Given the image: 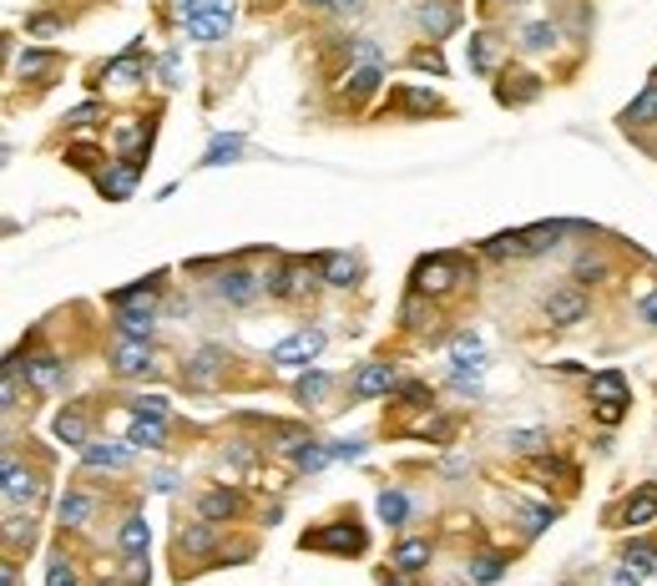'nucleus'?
Listing matches in <instances>:
<instances>
[{
    "instance_id": "1",
    "label": "nucleus",
    "mask_w": 657,
    "mask_h": 586,
    "mask_svg": "<svg viewBox=\"0 0 657 586\" xmlns=\"http://www.w3.org/2000/svg\"><path fill=\"white\" fill-rule=\"evenodd\" d=\"M465 283V258L461 253H435L415 268V293H451Z\"/></svg>"
},
{
    "instance_id": "2",
    "label": "nucleus",
    "mask_w": 657,
    "mask_h": 586,
    "mask_svg": "<svg viewBox=\"0 0 657 586\" xmlns=\"http://www.w3.org/2000/svg\"><path fill=\"white\" fill-rule=\"evenodd\" d=\"M319 349H324V329H298V334H288L284 344L269 349V364L273 370H304V364L319 359Z\"/></svg>"
},
{
    "instance_id": "3",
    "label": "nucleus",
    "mask_w": 657,
    "mask_h": 586,
    "mask_svg": "<svg viewBox=\"0 0 657 586\" xmlns=\"http://www.w3.org/2000/svg\"><path fill=\"white\" fill-rule=\"evenodd\" d=\"M592 405H597V420L602 425H617L627 415V380L617 370L592 374Z\"/></svg>"
},
{
    "instance_id": "4",
    "label": "nucleus",
    "mask_w": 657,
    "mask_h": 586,
    "mask_svg": "<svg viewBox=\"0 0 657 586\" xmlns=\"http://www.w3.org/2000/svg\"><path fill=\"white\" fill-rule=\"evenodd\" d=\"M304 546H314V551H334V556H360L364 546H370V536L354 526V516L349 521H339V526H329V531H309L304 536Z\"/></svg>"
},
{
    "instance_id": "5",
    "label": "nucleus",
    "mask_w": 657,
    "mask_h": 586,
    "mask_svg": "<svg viewBox=\"0 0 657 586\" xmlns=\"http://www.w3.org/2000/svg\"><path fill=\"white\" fill-rule=\"evenodd\" d=\"M213 293H218L228 308H248L258 293H263V279H253L248 268H223L218 283H213Z\"/></svg>"
},
{
    "instance_id": "6",
    "label": "nucleus",
    "mask_w": 657,
    "mask_h": 586,
    "mask_svg": "<svg viewBox=\"0 0 657 586\" xmlns=\"http://www.w3.org/2000/svg\"><path fill=\"white\" fill-rule=\"evenodd\" d=\"M228 31H233V0H213L197 21H187V41H203V46L223 41Z\"/></svg>"
},
{
    "instance_id": "7",
    "label": "nucleus",
    "mask_w": 657,
    "mask_h": 586,
    "mask_svg": "<svg viewBox=\"0 0 657 586\" xmlns=\"http://www.w3.org/2000/svg\"><path fill=\"white\" fill-rule=\"evenodd\" d=\"M542 314H546V324H556V329H571V324L587 319V293L581 288H556L542 304Z\"/></svg>"
},
{
    "instance_id": "8",
    "label": "nucleus",
    "mask_w": 657,
    "mask_h": 586,
    "mask_svg": "<svg viewBox=\"0 0 657 586\" xmlns=\"http://www.w3.org/2000/svg\"><path fill=\"white\" fill-rule=\"evenodd\" d=\"M400 389V380H395V364H364L360 374H354V384H349V395L354 399H379V395H395Z\"/></svg>"
},
{
    "instance_id": "9",
    "label": "nucleus",
    "mask_w": 657,
    "mask_h": 586,
    "mask_svg": "<svg viewBox=\"0 0 657 586\" xmlns=\"http://www.w3.org/2000/svg\"><path fill=\"white\" fill-rule=\"evenodd\" d=\"M137 172H142V152H127L122 162L112 167V172H102V178H96V188H102V197L122 203V197H132V188H137Z\"/></svg>"
},
{
    "instance_id": "10",
    "label": "nucleus",
    "mask_w": 657,
    "mask_h": 586,
    "mask_svg": "<svg viewBox=\"0 0 657 586\" xmlns=\"http://www.w3.org/2000/svg\"><path fill=\"white\" fill-rule=\"evenodd\" d=\"M36 500H41V481L31 471H21L15 455L5 450V506L21 510V506H36Z\"/></svg>"
},
{
    "instance_id": "11",
    "label": "nucleus",
    "mask_w": 657,
    "mask_h": 586,
    "mask_svg": "<svg viewBox=\"0 0 657 586\" xmlns=\"http://www.w3.org/2000/svg\"><path fill=\"white\" fill-rule=\"evenodd\" d=\"M218 370H223V349L207 344V349H197V354L187 359L182 384H187V389H213V384H218Z\"/></svg>"
},
{
    "instance_id": "12",
    "label": "nucleus",
    "mask_w": 657,
    "mask_h": 586,
    "mask_svg": "<svg viewBox=\"0 0 657 586\" xmlns=\"http://www.w3.org/2000/svg\"><path fill=\"white\" fill-rule=\"evenodd\" d=\"M112 364H116V374H157V354L142 339H122L112 349Z\"/></svg>"
},
{
    "instance_id": "13",
    "label": "nucleus",
    "mask_w": 657,
    "mask_h": 586,
    "mask_svg": "<svg viewBox=\"0 0 657 586\" xmlns=\"http://www.w3.org/2000/svg\"><path fill=\"white\" fill-rule=\"evenodd\" d=\"M132 455H137V445H106V440H91L87 450H81V460L87 465H96V471H122V465H132Z\"/></svg>"
},
{
    "instance_id": "14",
    "label": "nucleus",
    "mask_w": 657,
    "mask_h": 586,
    "mask_svg": "<svg viewBox=\"0 0 657 586\" xmlns=\"http://www.w3.org/2000/svg\"><path fill=\"white\" fill-rule=\"evenodd\" d=\"M657 521V485H643V490H632L627 506H622V526L632 531H643V526Z\"/></svg>"
},
{
    "instance_id": "15",
    "label": "nucleus",
    "mask_w": 657,
    "mask_h": 586,
    "mask_svg": "<svg viewBox=\"0 0 657 586\" xmlns=\"http://www.w3.org/2000/svg\"><path fill=\"white\" fill-rule=\"evenodd\" d=\"M197 510H203V521H233V516L243 510V500H238V490L218 485V490H207V496L197 500Z\"/></svg>"
},
{
    "instance_id": "16",
    "label": "nucleus",
    "mask_w": 657,
    "mask_h": 586,
    "mask_svg": "<svg viewBox=\"0 0 657 586\" xmlns=\"http://www.w3.org/2000/svg\"><path fill=\"white\" fill-rule=\"evenodd\" d=\"M415 21H420V31H430V41H440V36H451L455 31V11L445 5V0H425V5L415 11Z\"/></svg>"
},
{
    "instance_id": "17",
    "label": "nucleus",
    "mask_w": 657,
    "mask_h": 586,
    "mask_svg": "<svg viewBox=\"0 0 657 586\" xmlns=\"http://www.w3.org/2000/svg\"><path fill=\"white\" fill-rule=\"evenodd\" d=\"M127 440L137 450H162L168 445V420H152V415H137V420L127 425Z\"/></svg>"
},
{
    "instance_id": "18",
    "label": "nucleus",
    "mask_w": 657,
    "mask_h": 586,
    "mask_svg": "<svg viewBox=\"0 0 657 586\" xmlns=\"http://www.w3.org/2000/svg\"><path fill=\"white\" fill-rule=\"evenodd\" d=\"M142 77H147V66H142V46L132 41V46H127V56L106 66V81H112V87H137Z\"/></svg>"
},
{
    "instance_id": "19",
    "label": "nucleus",
    "mask_w": 657,
    "mask_h": 586,
    "mask_svg": "<svg viewBox=\"0 0 657 586\" xmlns=\"http://www.w3.org/2000/svg\"><path fill=\"white\" fill-rule=\"evenodd\" d=\"M26 380L36 384V389H61L66 384V370H61V359H51V354H36V359H26Z\"/></svg>"
},
{
    "instance_id": "20",
    "label": "nucleus",
    "mask_w": 657,
    "mask_h": 586,
    "mask_svg": "<svg viewBox=\"0 0 657 586\" xmlns=\"http://www.w3.org/2000/svg\"><path fill=\"white\" fill-rule=\"evenodd\" d=\"M622 127H657V87H643L637 91V102L632 106H622V116H617Z\"/></svg>"
},
{
    "instance_id": "21",
    "label": "nucleus",
    "mask_w": 657,
    "mask_h": 586,
    "mask_svg": "<svg viewBox=\"0 0 657 586\" xmlns=\"http://www.w3.org/2000/svg\"><path fill=\"white\" fill-rule=\"evenodd\" d=\"M430 556H435V546H430V541H420V536H410V541H400V546H395V556H389V561H395V566L410 576V572H425Z\"/></svg>"
},
{
    "instance_id": "22",
    "label": "nucleus",
    "mask_w": 657,
    "mask_h": 586,
    "mask_svg": "<svg viewBox=\"0 0 657 586\" xmlns=\"http://www.w3.org/2000/svg\"><path fill=\"white\" fill-rule=\"evenodd\" d=\"M561 223H542V228H526L521 233V258H536V253H552L556 243H561Z\"/></svg>"
},
{
    "instance_id": "23",
    "label": "nucleus",
    "mask_w": 657,
    "mask_h": 586,
    "mask_svg": "<svg viewBox=\"0 0 657 586\" xmlns=\"http://www.w3.org/2000/svg\"><path fill=\"white\" fill-rule=\"evenodd\" d=\"M157 334V319L152 314H132V308H116V339H142V344H152Z\"/></svg>"
},
{
    "instance_id": "24",
    "label": "nucleus",
    "mask_w": 657,
    "mask_h": 586,
    "mask_svg": "<svg viewBox=\"0 0 657 586\" xmlns=\"http://www.w3.org/2000/svg\"><path fill=\"white\" fill-rule=\"evenodd\" d=\"M329 384H334V380H329L324 370H309L304 380L294 384V399H298V405H309V409H324V399H329Z\"/></svg>"
},
{
    "instance_id": "25",
    "label": "nucleus",
    "mask_w": 657,
    "mask_h": 586,
    "mask_svg": "<svg viewBox=\"0 0 657 586\" xmlns=\"http://www.w3.org/2000/svg\"><path fill=\"white\" fill-rule=\"evenodd\" d=\"M556 41H561V31H556L552 21H526V26H521V51H531V56L552 51Z\"/></svg>"
},
{
    "instance_id": "26",
    "label": "nucleus",
    "mask_w": 657,
    "mask_h": 586,
    "mask_svg": "<svg viewBox=\"0 0 657 586\" xmlns=\"http://www.w3.org/2000/svg\"><path fill=\"white\" fill-rule=\"evenodd\" d=\"M157 283H162V279H152V283H137V288H122V293H112V308H132V314H152V304H157Z\"/></svg>"
},
{
    "instance_id": "27",
    "label": "nucleus",
    "mask_w": 657,
    "mask_h": 586,
    "mask_svg": "<svg viewBox=\"0 0 657 586\" xmlns=\"http://www.w3.org/2000/svg\"><path fill=\"white\" fill-rule=\"evenodd\" d=\"M354 279H360V263H354L349 253H329V258H324V283H329V288H349Z\"/></svg>"
},
{
    "instance_id": "28",
    "label": "nucleus",
    "mask_w": 657,
    "mask_h": 586,
    "mask_svg": "<svg viewBox=\"0 0 657 586\" xmlns=\"http://www.w3.org/2000/svg\"><path fill=\"white\" fill-rule=\"evenodd\" d=\"M147 541H152V536H147L142 516H127V521H122V531H116V546L127 551V556H147Z\"/></svg>"
},
{
    "instance_id": "29",
    "label": "nucleus",
    "mask_w": 657,
    "mask_h": 586,
    "mask_svg": "<svg viewBox=\"0 0 657 586\" xmlns=\"http://www.w3.org/2000/svg\"><path fill=\"white\" fill-rule=\"evenodd\" d=\"M213 546H218V531H213V521L187 526V531L178 536V551H187V556H207Z\"/></svg>"
},
{
    "instance_id": "30",
    "label": "nucleus",
    "mask_w": 657,
    "mask_h": 586,
    "mask_svg": "<svg viewBox=\"0 0 657 586\" xmlns=\"http://www.w3.org/2000/svg\"><path fill=\"white\" fill-rule=\"evenodd\" d=\"M91 496H81V490H66L61 496V526H71V531H81V526L91 521Z\"/></svg>"
},
{
    "instance_id": "31",
    "label": "nucleus",
    "mask_w": 657,
    "mask_h": 586,
    "mask_svg": "<svg viewBox=\"0 0 657 586\" xmlns=\"http://www.w3.org/2000/svg\"><path fill=\"white\" fill-rule=\"evenodd\" d=\"M329 460H334V450L319 445V440H298V445H294V465H298V471H324Z\"/></svg>"
},
{
    "instance_id": "32",
    "label": "nucleus",
    "mask_w": 657,
    "mask_h": 586,
    "mask_svg": "<svg viewBox=\"0 0 657 586\" xmlns=\"http://www.w3.org/2000/svg\"><path fill=\"white\" fill-rule=\"evenodd\" d=\"M56 440H61V445H77V450H87L91 445V435H87V420H81V415H56Z\"/></svg>"
},
{
    "instance_id": "33",
    "label": "nucleus",
    "mask_w": 657,
    "mask_h": 586,
    "mask_svg": "<svg viewBox=\"0 0 657 586\" xmlns=\"http://www.w3.org/2000/svg\"><path fill=\"white\" fill-rule=\"evenodd\" d=\"M379 81H385V66H354V71L344 77V91L349 96H370Z\"/></svg>"
},
{
    "instance_id": "34",
    "label": "nucleus",
    "mask_w": 657,
    "mask_h": 586,
    "mask_svg": "<svg viewBox=\"0 0 657 586\" xmlns=\"http://www.w3.org/2000/svg\"><path fill=\"white\" fill-rule=\"evenodd\" d=\"M374 506H379V516H385V526H405V516H410V500H405L400 490H395V485H385Z\"/></svg>"
},
{
    "instance_id": "35",
    "label": "nucleus",
    "mask_w": 657,
    "mask_h": 586,
    "mask_svg": "<svg viewBox=\"0 0 657 586\" xmlns=\"http://www.w3.org/2000/svg\"><path fill=\"white\" fill-rule=\"evenodd\" d=\"M31 541H36V526H31V516H15V510H11V516H5V551L15 556V551L31 546Z\"/></svg>"
},
{
    "instance_id": "36",
    "label": "nucleus",
    "mask_w": 657,
    "mask_h": 586,
    "mask_svg": "<svg viewBox=\"0 0 657 586\" xmlns=\"http://www.w3.org/2000/svg\"><path fill=\"white\" fill-rule=\"evenodd\" d=\"M465 576H470V586H490L506 576V561L501 556H476L470 566H465Z\"/></svg>"
},
{
    "instance_id": "37",
    "label": "nucleus",
    "mask_w": 657,
    "mask_h": 586,
    "mask_svg": "<svg viewBox=\"0 0 657 586\" xmlns=\"http://www.w3.org/2000/svg\"><path fill=\"white\" fill-rule=\"evenodd\" d=\"M552 440H546L542 430H506V450H516V455H536V450H546Z\"/></svg>"
},
{
    "instance_id": "38",
    "label": "nucleus",
    "mask_w": 657,
    "mask_h": 586,
    "mask_svg": "<svg viewBox=\"0 0 657 586\" xmlns=\"http://www.w3.org/2000/svg\"><path fill=\"white\" fill-rule=\"evenodd\" d=\"M238 152H243V137H218V142H213V147L203 152V167H228Z\"/></svg>"
},
{
    "instance_id": "39",
    "label": "nucleus",
    "mask_w": 657,
    "mask_h": 586,
    "mask_svg": "<svg viewBox=\"0 0 657 586\" xmlns=\"http://www.w3.org/2000/svg\"><path fill=\"white\" fill-rule=\"evenodd\" d=\"M516 516L526 521V536H536V531H546V526L556 521V506H516Z\"/></svg>"
},
{
    "instance_id": "40",
    "label": "nucleus",
    "mask_w": 657,
    "mask_h": 586,
    "mask_svg": "<svg viewBox=\"0 0 657 586\" xmlns=\"http://www.w3.org/2000/svg\"><path fill=\"white\" fill-rule=\"evenodd\" d=\"M400 102H405V112H440V96L435 91H420V87H410Z\"/></svg>"
},
{
    "instance_id": "41",
    "label": "nucleus",
    "mask_w": 657,
    "mask_h": 586,
    "mask_svg": "<svg viewBox=\"0 0 657 586\" xmlns=\"http://www.w3.org/2000/svg\"><path fill=\"white\" fill-rule=\"evenodd\" d=\"M602 279H607V263L592 258V253H581L577 258V283H602Z\"/></svg>"
},
{
    "instance_id": "42",
    "label": "nucleus",
    "mask_w": 657,
    "mask_h": 586,
    "mask_svg": "<svg viewBox=\"0 0 657 586\" xmlns=\"http://www.w3.org/2000/svg\"><path fill=\"white\" fill-rule=\"evenodd\" d=\"M652 561H657V551L647 546V541H637V546L627 551V566H632L637 576H647V572H652Z\"/></svg>"
},
{
    "instance_id": "43",
    "label": "nucleus",
    "mask_w": 657,
    "mask_h": 586,
    "mask_svg": "<svg viewBox=\"0 0 657 586\" xmlns=\"http://www.w3.org/2000/svg\"><path fill=\"white\" fill-rule=\"evenodd\" d=\"M132 409H137V415H152V420H168V399L162 395H137Z\"/></svg>"
},
{
    "instance_id": "44",
    "label": "nucleus",
    "mask_w": 657,
    "mask_h": 586,
    "mask_svg": "<svg viewBox=\"0 0 657 586\" xmlns=\"http://www.w3.org/2000/svg\"><path fill=\"white\" fill-rule=\"evenodd\" d=\"M490 61H496V56H490V36H470V66H476V71H490Z\"/></svg>"
},
{
    "instance_id": "45",
    "label": "nucleus",
    "mask_w": 657,
    "mask_h": 586,
    "mask_svg": "<svg viewBox=\"0 0 657 586\" xmlns=\"http://www.w3.org/2000/svg\"><path fill=\"white\" fill-rule=\"evenodd\" d=\"M207 5H213V0H172V15H178L182 26H187V21H197Z\"/></svg>"
},
{
    "instance_id": "46",
    "label": "nucleus",
    "mask_w": 657,
    "mask_h": 586,
    "mask_svg": "<svg viewBox=\"0 0 657 586\" xmlns=\"http://www.w3.org/2000/svg\"><path fill=\"white\" fill-rule=\"evenodd\" d=\"M46 66H51V56H46V51H21V77H41Z\"/></svg>"
},
{
    "instance_id": "47",
    "label": "nucleus",
    "mask_w": 657,
    "mask_h": 586,
    "mask_svg": "<svg viewBox=\"0 0 657 586\" xmlns=\"http://www.w3.org/2000/svg\"><path fill=\"white\" fill-rule=\"evenodd\" d=\"M46 586H77V572H71V561H51V572H46Z\"/></svg>"
},
{
    "instance_id": "48",
    "label": "nucleus",
    "mask_w": 657,
    "mask_h": 586,
    "mask_svg": "<svg viewBox=\"0 0 657 586\" xmlns=\"http://www.w3.org/2000/svg\"><path fill=\"white\" fill-rule=\"evenodd\" d=\"M56 31H61L56 15H31V21H26V36H56Z\"/></svg>"
},
{
    "instance_id": "49",
    "label": "nucleus",
    "mask_w": 657,
    "mask_h": 586,
    "mask_svg": "<svg viewBox=\"0 0 657 586\" xmlns=\"http://www.w3.org/2000/svg\"><path fill=\"white\" fill-rule=\"evenodd\" d=\"M96 116H102V106H96V102H87V106H77V112H66V127H91Z\"/></svg>"
},
{
    "instance_id": "50",
    "label": "nucleus",
    "mask_w": 657,
    "mask_h": 586,
    "mask_svg": "<svg viewBox=\"0 0 657 586\" xmlns=\"http://www.w3.org/2000/svg\"><path fill=\"white\" fill-rule=\"evenodd\" d=\"M410 61L420 66V71H435V77H445V61H440V56H435V46H430V51H425V46H420V51H415Z\"/></svg>"
},
{
    "instance_id": "51",
    "label": "nucleus",
    "mask_w": 657,
    "mask_h": 586,
    "mask_svg": "<svg viewBox=\"0 0 657 586\" xmlns=\"http://www.w3.org/2000/svg\"><path fill=\"white\" fill-rule=\"evenodd\" d=\"M116 142H122V147H142L147 132L137 127V122H122V127H116Z\"/></svg>"
},
{
    "instance_id": "52",
    "label": "nucleus",
    "mask_w": 657,
    "mask_h": 586,
    "mask_svg": "<svg viewBox=\"0 0 657 586\" xmlns=\"http://www.w3.org/2000/svg\"><path fill=\"white\" fill-rule=\"evenodd\" d=\"M329 450H334V460H364V440H339Z\"/></svg>"
},
{
    "instance_id": "53",
    "label": "nucleus",
    "mask_w": 657,
    "mask_h": 586,
    "mask_svg": "<svg viewBox=\"0 0 657 586\" xmlns=\"http://www.w3.org/2000/svg\"><path fill=\"white\" fill-rule=\"evenodd\" d=\"M147 581V556H132L127 561V586H142Z\"/></svg>"
},
{
    "instance_id": "54",
    "label": "nucleus",
    "mask_w": 657,
    "mask_h": 586,
    "mask_svg": "<svg viewBox=\"0 0 657 586\" xmlns=\"http://www.w3.org/2000/svg\"><path fill=\"white\" fill-rule=\"evenodd\" d=\"M152 490H162V496H168V490H178V475H172V471H157L152 475Z\"/></svg>"
},
{
    "instance_id": "55",
    "label": "nucleus",
    "mask_w": 657,
    "mask_h": 586,
    "mask_svg": "<svg viewBox=\"0 0 657 586\" xmlns=\"http://www.w3.org/2000/svg\"><path fill=\"white\" fill-rule=\"evenodd\" d=\"M329 11H339V15H360V11H364V0H334Z\"/></svg>"
},
{
    "instance_id": "56",
    "label": "nucleus",
    "mask_w": 657,
    "mask_h": 586,
    "mask_svg": "<svg viewBox=\"0 0 657 586\" xmlns=\"http://www.w3.org/2000/svg\"><path fill=\"white\" fill-rule=\"evenodd\" d=\"M21 581V572H15V561H5V572H0V586H15Z\"/></svg>"
},
{
    "instance_id": "57",
    "label": "nucleus",
    "mask_w": 657,
    "mask_h": 586,
    "mask_svg": "<svg viewBox=\"0 0 657 586\" xmlns=\"http://www.w3.org/2000/svg\"><path fill=\"white\" fill-rule=\"evenodd\" d=\"M643 314H647V324H657V293H647V298H643Z\"/></svg>"
},
{
    "instance_id": "58",
    "label": "nucleus",
    "mask_w": 657,
    "mask_h": 586,
    "mask_svg": "<svg viewBox=\"0 0 657 586\" xmlns=\"http://www.w3.org/2000/svg\"><path fill=\"white\" fill-rule=\"evenodd\" d=\"M612 586H643V581H637V576H632V566H627V572L612 576Z\"/></svg>"
},
{
    "instance_id": "59",
    "label": "nucleus",
    "mask_w": 657,
    "mask_h": 586,
    "mask_svg": "<svg viewBox=\"0 0 657 586\" xmlns=\"http://www.w3.org/2000/svg\"><path fill=\"white\" fill-rule=\"evenodd\" d=\"M309 5H334V0H309Z\"/></svg>"
},
{
    "instance_id": "60",
    "label": "nucleus",
    "mask_w": 657,
    "mask_h": 586,
    "mask_svg": "<svg viewBox=\"0 0 657 586\" xmlns=\"http://www.w3.org/2000/svg\"><path fill=\"white\" fill-rule=\"evenodd\" d=\"M480 5H496V0H480Z\"/></svg>"
}]
</instances>
